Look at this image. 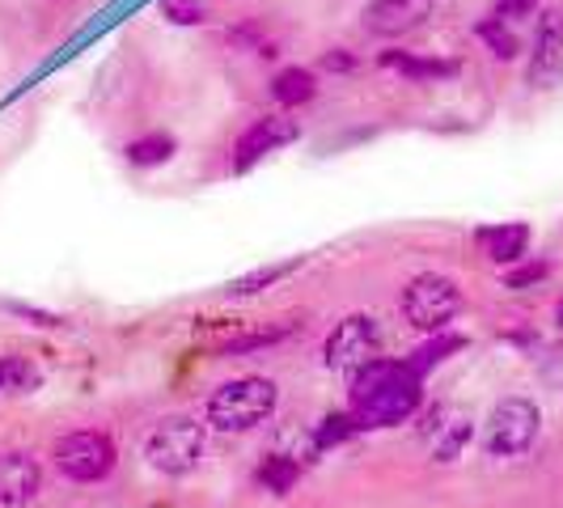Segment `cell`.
<instances>
[{
  "instance_id": "6da1fadb",
  "label": "cell",
  "mask_w": 563,
  "mask_h": 508,
  "mask_svg": "<svg viewBox=\"0 0 563 508\" xmlns=\"http://www.w3.org/2000/svg\"><path fill=\"white\" fill-rule=\"evenodd\" d=\"M423 402L420 377L395 361H368L352 377V416L361 428H390V423L411 420Z\"/></svg>"
},
{
  "instance_id": "7a4b0ae2",
  "label": "cell",
  "mask_w": 563,
  "mask_h": 508,
  "mask_svg": "<svg viewBox=\"0 0 563 508\" xmlns=\"http://www.w3.org/2000/svg\"><path fill=\"white\" fill-rule=\"evenodd\" d=\"M276 402H280L276 382H267V377H233L208 398L203 416L217 432H251V428L276 416Z\"/></svg>"
},
{
  "instance_id": "3957f363",
  "label": "cell",
  "mask_w": 563,
  "mask_h": 508,
  "mask_svg": "<svg viewBox=\"0 0 563 508\" xmlns=\"http://www.w3.org/2000/svg\"><path fill=\"white\" fill-rule=\"evenodd\" d=\"M457 313H462V288L441 272H423L402 292V318L416 331H445Z\"/></svg>"
},
{
  "instance_id": "277c9868",
  "label": "cell",
  "mask_w": 563,
  "mask_h": 508,
  "mask_svg": "<svg viewBox=\"0 0 563 508\" xmlns=\"http://www.w3.org/2000/svg\"><path fill=\"white\" fill-rule=\"evenodd\" d=\"M144 457L162 475H191L203 457V428L187 416H169L148 432Z\"/></svg>"
},
{
  "instance_id": "5b68a950",
  "label": "cell",
  "mask_w": 563,
  "mask_h": 508,
  "mask_svg": "<svg viewBox=\"0 0 563 508\" xmlns=\"http://www.w3.org/2000/svg\"><path fill=\"white\" fill-rule=\"evenodd\" d=\"M538 428H542V416H538V407L530 398H505L487 416L483 450L492 457H517V453H526L538 441Z\"/></svg>"
},
{
  "instance_id": "8992f818",
  "label": "cell",
  "mask_w": 563,
  "mask_h": 508,
  "mask_svg": "<svg viewBox=\"0 0 563 508\" xmlns=\"http://www.w3.org/2000/svg\"><path fill=\"white\" fill-rule=\"evenodd\" d=\"M377 352H382V327H377V318H368V313L343 318L335 331L327 335V347H322L327 368H339V373L365 368L368 361H377Z\"/></svg>"
},
{
  "instance_id": "52a82bcc",
  "label": "cell",
  "mask_w": 563,
  "mask_h": 508,
  "mask_svg": "<svg viewBox=\"0 0 563 508\" xmlns=\"http://www.w3.org/2000/svg\"><path fill=\"white\" fill-rule=\"evenodd\" d=\"M114 457H119V453H114V441L107 437V432H93V428L68 432V437L56 445V466L77 483L107 479V475L114 471Z\"/></svg>"
},
{
  "instance_id": "ba28073f",
  "label": "cell",
  "mask_w": 563,
  "mask_h": 508,
  "mask_svg": "<svg viewBox=\"0 0 563 508\" xmlns=\"http://www.w3.org/2000/svg\"><path fill=\"white\" fill-rule=\"evenodd\" d=\"M301 136V123L288 114H263L242 132V141L233 148V169H251L254 162H263L267 153H280L284 144H292Z\"/></svg>"
},
{
  "instance_id": "9c48e42d",
  "label": "cell",
  "mask_w": 563,
  "mask_h": 508,
  "mask_svg": "<svg viewBox=\"0 0 563 508\" xmlns=\"http://www.w3.org/2000/svg\"><path fill=\"white\" fill-rule=\"evenodd\" d=\"M563 81V9H551L538 26L534 56H530V85L551 89Z\"/></svg>"
},
{
  "instance_id": "30bf717a",
  "label": "cell",
  "mask_w": 563,
  "mask_h": 508,
  "mask_svg": "<svg viewBox=\"0 0 563 508\" xmlns=\"http://www.w3.org/2000/svg\"><path fill=\"white\" fill-rule=\"evenodd\" d=\"M432 18V0H373L361 18V26L377 38H395L407 30L423 26Z\"/></svg>"
},
{
  "instance_id": "8fae6325",
  "label": "cell",
  "mask_w": 563,
  "mask_h": 508,
  "mask_svg": "<svg viewBox=\"0 0 563 508\" xmlns=\"http://www.w3.org/2000/svg\"><path fill=\"white\" fill-rule=\"evenodd\" d=\"M38 462L30 453H0V505L22 508L38 496Z\"/></svg>"
},
{
  "instance_id": "7c38bea8",
  "label": "cell",
  "mask_w": 563,
  "mask_h": 508,
  "mask_svg": "<svg viewBox=\"0 0 563 508\" xmlns=\"http://www.w3.org/2000/svg\"><path fill=\"white\" fill-rule=\"evenodd\" d=\"M475 242H479V251L492 258V263H521L526 258V246H530V229L517 225V221H508V225H487L475 233Z\"/></svg>"
},
{
  "instance_id": "4fadbf2b",
  "label": "cell",
  "mask_w": 563,
  "mask_h": 508,
  "mask_svg": "<svg viewBox=\"0 0 563 508\" xmlns=\"http://www.w3.org/2000/svg\"><path fill=\"white\" fill-rule=\"evenodd\" d=\"M382 64L402 73L407 81H445V77H457V64L453 59H423V56H411V52H386Z\"/></svg>"
},
{
  "instance_id": "5bb4252c",
  "label": "cell",
  "mask_w": 563,
  "mask_h": 508,
  "mask_svg": "<svg viewBox=\"0 0 563 508\" xmlns=\"http://www.w3.org/2000/svg\"><path fill=\"white\" fill-rule=\"evenodd\" d=\"M301 267H306L301 254H297V258H284V263H267V267H254V272H246V276H238L225 292L229 297H254V292H263V288H272V284L288 280V276L301 272Z\"/></svg>"
},
{
  "instance_id": "9a60e30c",
  "label": "cell",
  "mask_w": 563,
  "mask_h": 508,
  "mask_svg": "<svg viewBox=\"0 0 563 508\" xmlns=\"http://www.w3.org/2000/svg\"><path fill=\"white\" fill-rule=\"evenodd\" d=\"M174 148H178V141L169 136V132H148V136H141V141H132L128 148H123V157L132 162V166H166L169 157H174Z\"/></svg>"
},
{
  "instance_id": "2e32d148",
  "label": "cell",
  "mask_w": 563,
  "mask_h": 508,
  "mask_svg": "<svg viewBox=\"0 0 563 508\" xmlns=\"http://www.w3.org/2000/svg\"><path fill=\"white\" fill-rule=\"evenodd\" d=\"M272 93H276L280 107H301V102H313L318 77H313L310 68H284L280 77H276V85H272Z\"/></svg>"
},
{
  "instance_id": "e0dca14e",
  "label": "cell",
  "mask_w": 563,
  "mask_h": 508,
  "mask_svg": "<svg viewBox=\"0 0 563 508\" xmlns=\"http://www.w3.org/2000/svg\"><path fill=\"white\" fill-rule=\"evenodd\" d=\"M258 487H267L272 496H288L292 487H297V479H301V466L292 462V457H284V453H272L263 466H258Z\"/></svg>"
},
{
  "instance_id": "ac0fdd59",
  "label": "cell",
  "mask_w": 563,
  "mask_h": 508,
  "mask_svg": "<svg viewBox=\"0 0 563 508\" xmlns=\"http://www.w3.org/2000/svg\"><path fill=\"white\" fill-rule=\"evenodd\" d=\"M466 441H471V420L466 416H450L445 423H437V432H432V453L441 462H453L457 453L466 450Z\"/></svg>"
},
{
  "instance_id": "d6986e66",
  "label": "cell",
  "mask_w": 563,
  "mask_h": 508,
  "mask_svg": "<svg viewBox=\"0 0 563 508\" xmlns=\"http://www.w3.org/2000/svg\"><path fill=\"white\" fill-rule=\"evenodd\" d=\"M462 347H466V339H457V335H437L432 343H423L420 352H416V356L407 361V368H411L416 377H423L428 368H437L441 361H450L453 352H462Z\"/></svg>"
},
{
  "instance_id": "ffe728a7",
  "label": "cell",
  "mask_w": 563,
  "mask_h": 508,
  "mask_svg": "<svg viewBox=\"0 0 563 508\" xmlns=\"http://www.w3.org/2000/svg\"><path fill=\"white\" fill-rule=\"evenodd\" d=\"M361 432V423L352 411H339V416H327V420L313 428V445L318 450H331V445H343L347 437H356Z\"/></svg>"
},
{
  "instance_id": "44dd1931",
  "label": "cell",
  "mask_w": 563,
  "mask_h": 508,
  "mask_svg": "<svg viewBox=\"0 0 563 508\" xmlns=\"http://www.w3.org/2000/svg\"><path fill=\"white\" fill-rule=\"evenodd\" d=\"M479 38L492 47V56H500V59H512L517 52H521L517 34L505 30V18H487V22H479Z\"/></svg>"
},
{
  "instance_id": "7402d4cb",
  "label": "cell",
  "mask_w": 563,
  "mask_h": 508,
  "mask_svg": "<svg viewBox=\"0 0 563 508\" xmlns=\"http://www.w3.org/2000/svg\"><path fill=\"white\" fill-rule=\"evenodd\" d=\"M30 386H38L34 365L22 356H0V395L4 390H30Z\"/></svg>"
},
{
  "instance_id": "603a6c76",
  "label": "cell",
  "mask_w": 563,
  "mask_h": 508,
  "mask_svg": "<svg viewBox=\"0 0 563 508\" xmlns=\"http://www.w3.org/2000/svg\"><path fill=\"white\" fill-rule=\"evenodd\" d=\"M280 339H288V327H272V331L238 335V339H229L225 347H221V356H242V352H258V347H272V343H280Z\"/></svg>"
},
{
  "instance_id": "cb8c5ba5",
  "label": "cell",
  "mask_w": 563,
  "mask_h": 508,
  "mask_svg": "<svg viewBox=\"0 0 563 508\" xmlns=\"http://www.w3.org/2000/svg\"><path fill=\"white\" fill-rule=\"evenodd\" d=\"M162 18L174 26H199L208 18V4L203 0H162Z\"/></svg>"
},
{
  "instance_id": "d4e9b609",
  "label": "cell",
  "mask_w": 563,
  "mask_h": 508,
  "mask_svg": "<svg viewBox=\"0 0 563 508\" xmlns=\"http://www.w3.org/2000/svg\"><path fill=\"white\" fill-rule=\"evenodd\" d=\"M547 272H551V263H526V267L508 272L505 284H508V288H530V284L547 280Z\"/></svg>"
},
{
  "instance_id": "484cf974",
  "label": "cell",
  "mask_w": 563,
  "mask_h": 508,
  "mask_svg": "<svg viewBox=\"0 0 563 508\" xmlns=\"http://www.w3.org/2000/svg\"><path fill=\"white\" fill-rule=\"evenodd\" d=\"M542 377L563 390V343H555V347L547 352V361H542Z\"/></svg>"
},
{
  "instance_id": "4316f807",
  "label": "cell",
  "mask_w": 563,
  "mask_h": 508,
  "mask_svg": "<svg viewBox=\"0 0 563 508\" xmlns=\"http://www.w3.org/2000/svg\"><path fill=\"white\" fill-rule=\"evenodd\" d=\"M534 4L538 0H496V18H505V22H512V18H530Z\"/></svg>"
},
{
  "instance_id": "83f0119b",
  "label": "cell",
  "mask_w": 563,
  "mask_h": 508,
  "mask_svg": "<svg viewBox=\"0 0 563 508\" xmlns=\"http://www.w3.org/2000/svg\"><path fill=\"white\" fill-rule=\"evenodd\" d=\"M4 310L22 313V318H30L34 327H64V318H56V313H43V310H30V306H18V301H9Z\"/></svg>"
},
{
  "instance_id": "f1b7e54d",
  "label": "cell",
  "mask_w": 563,
  "mask_h": 508,
  "mask_svg": "<svg viewBox=\"0 0 563 508\" xmlns=\"http://www.w3.org/2000/svg\"><path fill=\"white\" fill-rule=\"evenodd\" d=\"M352 64H356V59L347 56V52H327V56H322V68H331V73H347Z\"/></svg>"
},
{
  "instance_id": "f546056e",
  "label": "cell",
  "mask_w": 563,
  "mask_h": 508,
  "mask_svg": "<svg viewBox=\"0 0 563 508\" xmlns=\"http://www.w3.org/2000/svg\"><path fill=\"white\" fill-rule=\"evenodd\" d=\"M555 318H560V327H563V301H560V310H555Z\"/></svg>"
}]
</instances>
